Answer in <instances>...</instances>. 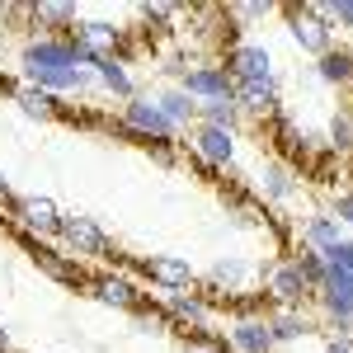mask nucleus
I'll return each instance as SVG.
<instances>
[{"label":"nucleus","instance_id":"obj_16","mask_svg":"<svg viewBox=\"0 0 353 353\" xmlns=\"http://www.w3.org/2000/svg\"><path fill=\"white\" fill-rule=\"evenodd\" d=\"M90 71H94V81H99V90L104 94H113V99H132L137 94V81L128 76V61L123 57H99V61H90Z\"/></svg>","mask_w":353,"mask_h":353},{"label":"nucleus","instance_id":"obj_8","mask_svg":"<svg viewBox=\"0 0 353 353\" xmlns=\"http://www.w3.org/2000/svg\"><path fill=\"white\" fill-rule=\"evenodd\" d=\"M179 90L189 99H198V104H208V99H231L236 94V81L226 76L221 61H193L189 71L179 76Z\"/></svg>","mask_w":353,"mask_h":353},{"label":"nucleus","instance_id":"obj_17","mask_svg":"<svg viewBox=\"0 0 353 353\" xmlns=\"http://www.w3.org/2000/svg\"><path fill=\"white\" fill-rule=\"evenodd\" d=\"M156 99V109L165 113V123L174 128V132H189L193 123H198V99H189L179 85H170V90H161V94H151Z\"/></svg>","mask_w":353,"mask_h":353},{"label":"nucleus","instance_id":"obj_5","mask_svg":"<svg viewBox=\"0 0 353 353\" xmlns=\"http://www.w3.org/2000/svg\"><path fill=\"white\" fill-rule=\"evenodd\" d=\"M283 10V19H288V33H292V43H297L301 52L311 57H325L334 48V28L311 10V0H301V5H278Z\"/></svg>","mask_w":353,"mask_h":353},{"label":"nucleus","instance_id":"obj_14","mask_svg":"<svg viewBox=\"0 0 353 353\" xmlns=\"http://www.w3.org/2000/svg\"><path fill=\"white\" fill-rule=\"evenodd\" d=\"M28 245H33V264L48 273V278L66 283V288H90V273L81 269V259H71L66 250H52V245L33 241V236H28Z\"/></svg>","mask_w":353,"mask_h":353},{"label":"nucleus","instance_id":"obj_4","mask_svg":"<svg viewBox=\"0 0 353 353\" xmlns=\"http://www.w3.org/2000/svg\"><path fill=\"white\" fill-rule=\"evenodd\" d=\"M118 128L132 132L137 141H156V146H170V141L179 137L170 123H165V113L156 109L151 94H132V99L123 104V113H118Z\"/></svg>","mask_w":353,"mask_h":353},{"label":"nucleus","instance_id":"obj_6","mask_svg":"<svg viewBox=\"0 0 353 353\" xmlns=\"http://www.w3.org/2000/svg\"><path fill=\"white\" fill-rule=\"evenodd\" d=\"M85 292L99 301V306L128 311V316H137V311L146 306V292L137 288L128 273H118V269H99V273H90V288H85Z\"/></svg>","mask_w":353,"mask_h":353},{"label":"nucleus","instance_id":"obj_27","mask_svg":"<svg viewBox=\"0 0 353 353\" xmlns=\"http://www.w3.org/2000/svg\"><path fill=\"white\" fill-rule=\"evenodd\" d=\"M179 353H231V344H226L221 334H212V330H203V334H189V339L179 344Z\"/></svg>","mask_w":353,"mask_h":353},{"label":"nucleus","instance_id":"obj_19","mask_svg":"<svg viewBox=\"0 0 353 353\" xmlns=\"http://www.w3.org/2000/svg\"><path fill=\"white\" fill-rule=\"evenodd\" d=\"M231 99H236L241 118H245V113H250V118H273L278 104H283V99H278V81H273V85H236Z\"/></svg>","mask_w":353,"mask_h":353},{"label":"nucleus","instance_id":"obj_13","mask_svg":"<svg viewBox=\"0 0 353 353\" xmlns=\"http://www.w3.org/2000/svg\"><path fill=\"white\" fill-rule=\"evenodd\" d=\"M254 189L264 193V203L283 208V203H292V198L301 193V170H292V165H283L278 156H273V161L259 165V174H254Z\"/></svg>","mask_w":353,"mask_h":353},{"label":"nucleus","instance_id":"obj_24","mask_svg":"<svg viewBox=\"0 0 353 353\" xmlns=\"http://www.w3.org/2000/svg\"><path fill=\"white\" fill-rule=\"evenodd\" d=\"M297 269H301V278H306V288L311 292H321V283H325V273H330V264L321 259V250H306V245H297Z\"/></svg>","mask_w":353,"mask_h":353},{"label":"nucleus","instance_id":"obj_32","mask_svg":"<svg viewBox=\"0 0 353 353\" xmlns=\"http://www.w3.org/2000/svg\"><path fill=\"white\" fill-rule=\"evenodd\" d=\"M0 353H19V349H14V339H10V330H5V325H0Z\"/></svg>","mask_w":353,"mask_h":353},{"label":"nucleus","instance_id":"obj_3","mask_svg":"<svg viewBox=\"0 0 353 353\" xmlns=\"http://www.w3.org/2000/svg\"><path fill=\"white\" fill-rule=\"evenodd\" d=\"M221 66H226V76L236 85H273L278 81V76H273V52L264 43H250V38L231 43V48L221 52Z\"/></svg>","mask_w":353,"mask_h":353},{"label":"nucleus","instance_id":"obj_1","mask_svg":"<svg viewBox=\"0 0 353 353\" xmlns=\"http://www.w3.org/2000/svg\"><path fill=\"white\" fill-rule=\"evenodd\" d=\"M57 241H61V250H66L71 259H104V254L113 250L109 231H104L94 217H85V212H61Z\"/></svg>","mask_w":353,"mask_h":353},{"label":"nucleus","instance_id":"obj_20","mask_svg":"<svg viewBox=\"0 0 353 353\" xmlns=\"http://www.w3.org/2000/svg\"><path fill=\"white\" fill-rule=\"evenodd\" d=\"M14 104H19V113H28V118H38V123H52V118H61V104H57V94H48V90H38V85H14Z\"/></svg>","mask_w":353,"mask_h":353},{"label":"nucleus","instance_id":"obj_10","mask_svg":"<svg viewBox=\"0 0 353 353\" xmlns=\"http://www.w3.org/2000/svg\"><path fill=\"white\" fill-rule=\"evenodd\" d=\"M10 212H14V221H19V231H24V236H33V241L57 236V221H61V208H57L52 198H43V193L10 198Z\"/></svg>","mask_w":353,"mask_h":353},{"label":"nucleus","instance_id":"obj_28","mask_svg":"<svg viewBox=\"0 0 353 353\" xmlns=\"http://www.w3.org/2000/svg\"><path fill=\"white\" fill-rule=\"evenodd\" d=\"M132 321H137L141 334H170V316H165V306H141Z\"/></svg>","mask_w":353,"mask_h":353},{"label":"nucleus","instance_id":"obj_34","mask_svg":"<svg viewBox=\"0 0 353 353\" xmlns=\"http://www.w3.org/2000/svg\"><path fill=\"white\" fill-rule=\"evenodd\" d=\"M349 118H353V109H349Z\"/></svg>","mask_w":353,"mask_h":353},{"label":"nucleus","instance_id":"obj_9","mask_svg":"<svg viewBox=\"0 0 353 353\" xmlns=\"http://www.w3.org/2000/svg\"><path fill=\"white\" fill-rule=\"evenodd\" d=\"M165 316H170V334H203L208 330V321H212V301L203 297V292H170V297L161 301Z\"/></svg>","mask_w":353,"mask_h":353},{"label":"nucleus","instance_id":"obj_7","mask_svg":"<svg viewBox=\"0 0 353 353\" xmlns=\"http://www.w3.org/2000/svg\"><path fill=\"white\" fill-rule=\"evenodd\" d=\"M66 66H85L71 38H33L19 52V71H66Z\"/></svg>","mask_w":353,"mask_h":353},{"label":"nucleus","instance_id":"obj_30","mask_svg":"<svg viewBox=\"0 0 353 353\" xmlns=\"http://www.w3.org/2000/svg\"><path fill=\"white\" fill-rule=\"evenodd\" d=\"M330 217L339 221V226H353V189H339V193H334V208H330Z\"/></svg>","mask_w":353,"mask_h":353},{"label":"nucleus","instance_id":"obj_22","mask_svg":"<svg viewBox=\"0 0 353 353\" xmlns=\"http://www.w3.org/2000/svg\"><path fill=\"white\" fill-rule=\"evenodd\" d=\"M269 330H273V344H297L311 334V321L301 316V311H269Z\"/></svg>","mask_w":353,"mask_h":353},{"label":"nucleus","instance_id":"obj_26","mask_svg":"<svg viewBox=\"0 0 353 353\" xmlns=\"http://www.w3.org/2000/svg\"><path fill=\"white\" fill-rule=\"evenodd\" d=\"M311 10H316L330 28H353V0H334V5H330V0H311Z\"/></svg>","mask_w":353,"mask_h":353},{"label":"nucleus","instance_id":"obj_29","mask_svg":"<svg viewBox=\"0 0 353 353\" xmlns=\"http://www.w3.org/2000/svg\"><path fill=\"white\" fill-rule=\"evenodd\" d=\"M321 259H325L330 269H339V273H349V278H353V241H349V236H344L339 245H330Z\"/></svg>","mask_w":353,"mask_h":353},{"label":"nucleus","instance_id":"obj_25","mask_svg":"<svg viewBox=\"0 0 353 353\" xmlns=\"http://www.w3.org/2000/svg\"><path fill=\"white\" fill-rule=\"evenodd\" d=\"M330 151H334V156H353V118H349V109H339L334 118H330Z\"/></svg>","mask_w":353,"mask_h":353},{"label":"nucleus","instance_id":"obj_21","mask_svg":"<svg viewBox=\"0 0 353 353\" xmlns=\"http://www.w3.org/2000/svg\"><path fill=\"white\" fill-rule=\"evenodd\" d=\"M339 241H344V226L330 217V212H311V217L301 221V245L306 250H321L325 254L330 245H339Z\"/></svg>","mask_w":353,"mask_h":353},{"label":"nucleus","instance_id":"obj_18","mask_svg":"<svg viewBox=\"0 0 353 353\" xmlns=\"http://www.w3.org/2000/svg\"><path fill=\"white\" fill-rule=\"evenodd\" d=\"M316 81L334 90H353V48L334 43L325 57H316Z\"/></svg>","mask_w":353,"mask_h":353},{"label":"nucleus","instance_id":"obj_15","mask_svg":"<svg viewBox=\"0 0 353 353\" xmlns=\"http://www.w3.org/2000/svg\"><path fill=\"white\" fill-rule=\"evenodd\" d=\"M231 353H273V330H269V316H241L231 334H226Z\"/></svg>","mask_w":353,"mask_h":353},{"label":"nucleus","instance_id":"obj_31","mask_svg":"<svg viewBox=\"0 0 353 353\" xmlns=\"http://www.w3.org/2000/svg\"><path fill=\"white\" fill-rule=\"evenodd\" d=\"M325 353H353V334H330Z\"/></svg>","mask_w":353,"mask_h":353},{"label":"nucleus","instance_id":"obj_2","mask_svg":"<svg viewBox=\"0 0 353 353\" xmlns=\"http://www.w3.org/2000/svg\"><path fill=\"white\" fill-rule=\"evenodd\" d=\"M306 297H316V292L306 288V278H301L292 254L273 259L269 269H264V301H273V311H301Z\"/></svg>","mask_w":353,"mask_h":353},{"label":"nucleus","instance_id":"obj_12","mask_svg":"<svg viewBox=\"0 0 353 353\" xmlns=\"http://www.w3.org/2000/svg\"><path fill=\"white\" fill-rule=\"evenodd\" d=\"M141 273L161 288L165 297H170V292H193V288H198V273H193V264L184 259V254H151V259H141Z\"/></svg>","mask_w":353,"mask_h":353},{"label":"nucleus","instance_id":"obj_11","mask_svg":"<svg viewBox=\"0 0 353 353\" xmlns=\"http://www.w3.org/2000/svg\"><path fill=\"white\" fill-rule=\"evenodd\" d=\"M189 151L203 165H212V170H231L241 146H236V132H226V128H203V123H193L189 128Z\"/></svg>","mask_w":353,"mask_h":353},{"label":"nucleus","instance_id":"obj_33","mask_svg":"<svg viewBox=\"0 0 353 353\" xmlns=\"http://www.w3.org/2000/svg\"><path fill=\"white\" fill-rule=\"evenodd\" d=\"M0 203H10V179H5V170H0Z\"/></svg>","mask_w":353,"mask_h":353},{"label":"nucleus","instance_id":"obj_23","mask_svg":"<svg viewBox=\"0 0 353 353\" xmlns=\"http://www.w3.org/2000/svg\"><path fill=\"white\" fill-rule=\"evenodd\" d=\"M198 123H203V128H226V132H236V128H241V109H236V99H208V104H198Z\"/></svg>","mask_w":353,"mask_h":353}]
</instances>
